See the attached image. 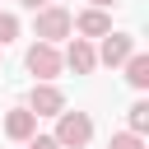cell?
<instances>
[{"mask_svg": "<svg viewBox=\"0 0 149 149\" xmlns=\"http://www.w3.org/2000/svg\"><path fill=\"white\" fill-rule=\"evenodd\" d=\"M51 140H56L61 149H84V144L93 140V121H88V112H61Z\"/></svg>", "mask_w": 149, "mask_h": 149, "instance_id": "obj_1", "label": "cell"}, {"mask_svg": "<svg viewBox=\"0 0 149 149\" xmlns=\"http://www.w3.org/2000/svg\"><path fill=\"white\" fill-rule=\"evenodd\" d=\"M70 23H74V14H70V9H61V5H47V9H37V42L56 47L61 37H70Z\"/></svg>", "mask_w": 149, "mask_h": 149, "instance_id": "obj_2", "label": "cell"}, {"mask_svg": "<svg viewBox=\"0 0 149 149\" xmlns=\"http://www.w3.org/2000/svg\"><path fill=\"white\" fill-rule=\"evenodd\" d=\"M28 70L37 74V84H51V79H56L65 65H61V51H56V47H47V42H33V47H28Z\"/></svg>", "mask_w": 149, "mask_h": 149, "instance_id": "obj_3", "label": "cell"}, {"mask_svg": "<svg viewBox=\"0 0 149 149\" xmlns=\"http://www.w3.org/2000/svg\"><path fill=\"white\" fill-rule=\"evenodd\" d=\"M28 112H33V116H61V112H65V93H61L56 84H33Z\"/></svg>", "mask_w": 149, "mask_h": 149, "instance_id": "obj_4", "label": "cell"}, {"mask_svg": "<svg viewBox=\"0 0 149 149\" xmlns=\"http://www.w3.org/2000/svg\"><path fill=\"white\" fill-rule=\"evenodd\" d=\"M130 56H135V37L130 33H107L102 37V51H98L102 65H126Z\"/></svg>", "mask_w": 149, "mask_h": 149, "instance_id": "obj_5", "label": "cell"}, {"mask_svg": "<svg viewBox=\"0 0 149 149\" xmlns=\"http://www.w3.org/2000/svg\"><path fill=\"white\" fill-rule=\"evenodd\" d=\"M61 65H70L74 74H93V70H98V51H93L84 37H74V42H70V51L61 56Z\"/></svg>", "mask_w": 149, "mask_h": 149, "instance_id": "obj_6", "label": "cell"}, {"mask_svg": "<svg viewBox=\"0 0 149 149\" xmlns=\"http://www.w3.org/2000/svg\"><path fill=\"white\" fill-rule=\"evenodd\" d=\"M5 135H9V140H33V135H37V116H33L28 107H14V112L5 116Z\"/></svg>", "mask_w": 149, "mask_h": 149, "instance_id": "obj_7", "label": "cell"}, {"mask_svg": "<svg viewBox=\"0 0 149 149\" xmlns=\"http://www.w3.org/2000/svg\"><path fill=\"white\" fill-rule=\"evenodd\" d=\"M70 28H79V33H84V42H88V37H107V33H112V19H107L102 9H84Z\"/></svg>", "mask_w": 149, "mask_h": 149, "instance_id": "obj_8", "label": "cell"}, {"mask_svg": "<svg viewBox=\"0 0 149 149\" xmlns=\"http://www.w3.org/2000/svg\"><path fill=\"white\" fill-rule=\"evenodd\" d=\"M126 79H130V88H149V56H130L126 61Z\"/></svg>", "mask_w": 149, "mask_h": 149, "instance_id": "obj_9", "label": "cell"}, {"mask_svg": "<svg viewBox=\"0 0 149 149\" xmlns=\"http://www.w3.org/2000/svg\"><path fill=\"white\" fill-rule=\"evenodd\" d=\"M149 130V102H135L130 107V135H144Z\"/></svg>", "mask_w": 149, "mask_h": 149, "instance_id": "obj_10", "label": "cell"}, {"mask_svg": "<svg viewBox=\"0 0 149 149\" xmlns=\"http://www.w3.org/2000/svg\"><path fill=\"white\" fill-rule=\"evenodd\" d=\"M14 37H19V19L14 14H0V47H9Z\"/></svg>", "mask_w": 149, "mask_h": 149, "instance_id": "obj_11", "label": "cell"}, {"mask_svg": "<svg viewBox=\"0 0 149 149\" xmlns=\"http://www.w3.org/2000/svg\"><path fill=\"white\" fill-rule=\"evenodd\" d=\"M112 149H144V140L130 135V130H121V135H112Z\"/></svg>", "mask_w": 149, "mask_h": 149, "instance_id": "obj_12", "label": "cell"}, {"mask_svg": "<svg viewBox=\"0 0 149 149\" xmlns=\"http://www.w3.org/2000/svg\"><path fill=\"white\" fill-rule=\"evenodd\" d=\"M28 149H61V144H56L51 135H33V140H28Z\"/></svg>", "mask_w": 149, "mask_h": 149, "instance_id": "obj_13", "label": "cell"}, {"mask_svg": "<svg viewBox=\"0 0 149 149\" xmlns=\"http://www.w3.org/2000/svg\"><path fill=\"white\" fill-rule=\"evenodd\" d=\"M23 5H28V9H47L51 0H23Z\"/></svg>", "mask_w": 149, "mask_h": 149, "instance_id": "obj_14", "label": "cell"}, {"mask_svg": "<svg viewBox=\"0 0 149 149\" xmlns=\"http://www.w3.org/2000/svg\"><path fill=\"white\" fill-rule=\"evenodd\" d=\"M107 5H116V0H93V9H107Z\"/></svg>", "mask_w": 149, "mask_h": 149, "instance_id": "obj_15", "label": "cell"}]
</instances>
